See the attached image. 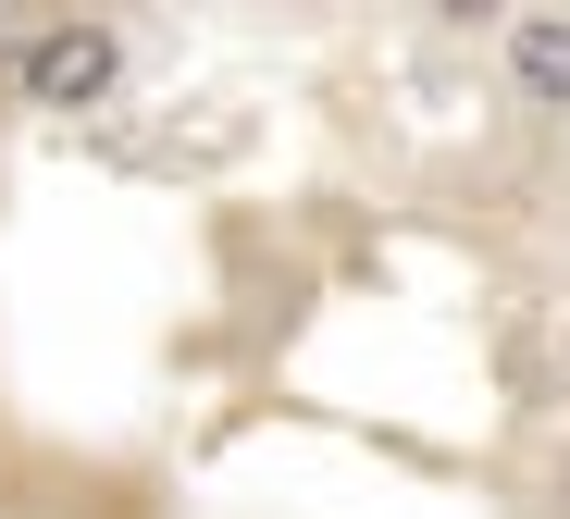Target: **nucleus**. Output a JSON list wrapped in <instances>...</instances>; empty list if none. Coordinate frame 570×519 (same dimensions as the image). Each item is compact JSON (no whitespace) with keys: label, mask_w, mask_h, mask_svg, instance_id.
I'll use <instances>...</instances> for the list:
<instances>
[{"label":"nucleus","mask_w":570,"mask_h":519,"mask_svg":"<svg viewBox=\"0 0 570 519\" xmlns=\"http://www.w3.org/2000/svg\"><path fill=\"white\" fill-rule=\"evenodd\" d=\"M112 87V26H50L26 50V99H50V112H75V99Z\"/></svg>","instance_id":"nucleus-1"},{"label":"nucleus","mask_w":570,"mask_h":519,"mask_svg":"<svg viewBox=\"0 0 570 519\" xmlns=\"http://www.w3.org/2000/svg\"><path fill=\"white\" fill-rule=\"evenodd\" d=\"M509 87L533 112H570V13H509Z\"/></svg>","instance_id":"nucleus-2"}]
</instances>
